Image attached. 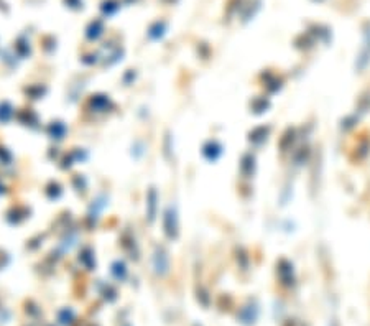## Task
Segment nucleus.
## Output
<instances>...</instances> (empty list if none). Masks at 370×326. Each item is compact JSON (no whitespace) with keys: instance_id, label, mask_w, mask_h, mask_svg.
Listing matches in <instances>:
<instances>
[{"instance_id":"obj_1","label":"nucleus","mask_w":370,"mask_h":326,"mask_svg":"<svg viewBox=\"0 0 370 326\" xmlns=\"http://www.w3.org/2000/svg\"><path fill=\"white\" fill-rule=\"evenodd\" d=\"M369 63H370V30L365 32L364 46H362V50H360L359 58H357V68L364 69Z\"/></svg>"}]
</instances>
